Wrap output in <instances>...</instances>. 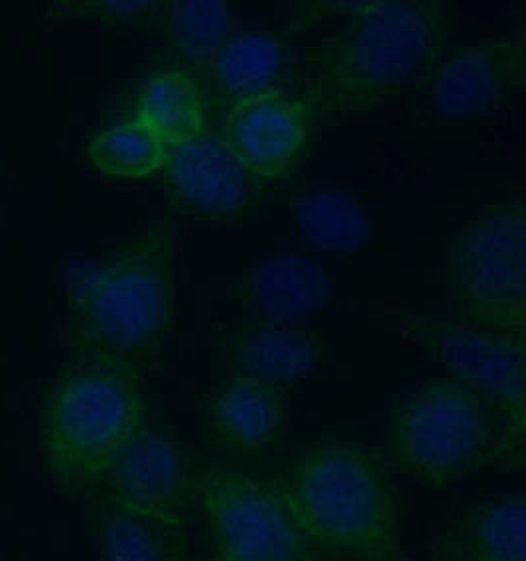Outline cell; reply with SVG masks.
I'll list each match as a JSON object with an SVG mask.
<instances>
[{"instance_id":"cell-21","label":"cell","mask_w":526,"mask_h":561,"mask_svg":"<svg viewBox=\"0 0 526 561\" xmlns=\"http://www.w3.org/2000/svg\"><path fill=\"white\" fill-rule=\"evenodd\" d=\"M99 561H195L185 534L133 514L99 506Z\"/></svg>"},{"instance_id":"cell-18","label":"cell","mask_w":526,"mask_h":561,"mask_svg":"<svg viewBox=\"0 0 526 561\" xmlns=\"http://www.w3.org/2000/svg\"><path fill=\"white\" fill-rule=\"evenodd\" d=\"M209 108L211 101L204 79L190 69L170 66L158 69L145 81L135 116L172 146L205 130L209 126Z\"/></svg>"},{"instance_id":"cell-17","label":"cell","mask_w":526,"mask_h":561,"mask_svg":"<svg viewBox=\"0 0 526 561\" xmlns=\"http://www.w3.org/2000/svg\"><path fill=\"white\" fill-rule=\"evenodd\" d=\"M438 561H526V494H499L458 514L439 540Z\"/></svg>"},{"instance_id":"cell-5","label":"cell","mask_w":526,"mask_h":561,"mask_svg":"<svg viewBox=\"0 0 526 561\" xmlns=\"http://www.w3.org/2000/svg\"><path fill=\"white\" fill-rule=\"evenodd\" d=\"M387 461L422 486L446 491L483 471H521L525 449L483 398L442 377L410 388L392 407Z\"/></svg>"},{"instance_id":"cell-10","label":"cell","mask_w":526,"mask_h":561,"mask_svg":"<svg viewBox=\"0 0 526 561\" xmlns=\"http://www.w3.org/2000/svg\"><path fill=\"white\" fill-rule=\"evenodd\" d=\"M525 32L469 42L446 51L424 89L426 105L442 121L493 115L525 88Z\"/></svg>"},{"instance_id":"cell-12","label":"cell","mask_w":526,"mask_h":561,"mask_svg":"<svg viewBox=\"0 0 526 561\" xmlns=\"http://www.w3.org/2000/svg\"><path fill=\"white\" fill-rule=\"evenodd\" d=\"M313 116L300 95L271 93L225 108L219 133L261 184L278 182L300 162Z\"/></svg>"},{"instance_id":"cell-9","label":"cell","mask_w":526,"mask_h":561,"mask_svg":"<svg viewBox=\"0 0 526 561\" xmlns=\"http://www.w3.org/2000/svg\"><path fill=\"white\" fill-rule=\"evenodd\" d=\"M91 503L187 534L199 516L197 469L168 430L147 422L111 465Z\"/></svg>"},{"instance_id":"cell-7","label":"cell","mask_w":526,"mask_h":561,"mask_svg":"<svg viewBox=\"0 0 526 561\" xmlns=\"http://www.w3.org/2000/svg\"><path fill=\"white\" fill-rule=\"evenodd\" d=\"M197 504L214 561H332L304 534L274 479L197 467Z\"/></svg>"},{"instance_id":"cell-19","label":"cell","mask_w":526,"mask_h":561,"mask_svg":"<svg viewBox=\"0 0 526 561\" xmlns=\"http://www.w3.org/2000/svg\"><path fill=\"white\" fill-rule=\"evenodd\" d=\"M168 34L174 66L207 78L215 54L233 34V16L224 0L168 2Z\"/></svg>"},{"instance_id":"cell-2","label":"cell","mask_w":526,"mask_h":561,"mask_svg":"<svg viewBox=\"0 0 526 561\" xmlns=\"http://www.w3.org/2000/svg\"><path fill=\"white\" fill-rule=\"evenodd\" d=\"M174 331V232L147 224L68 282V341L73 353L140 368Z\"/></svg>"},{"instance_id":"cell-14","label":"cell","mask_w":526,"mask_h":561,"mask_svg":"<svg viewBox=\"0 0 526 561\" xmlns=\"http://www.w3.org/2000/svg\"><path fill=\"white\" fill-rule=\"evenodd\" d=\"M219 351L233 377L288 388L312 377L323 358V339L306 325L244 320L231 325Z\"/></svg>"},{"instance_id":"cell-22","label":"cell","mask_w":526,"mask_h":561,"mask_svg":"<svg viewBox=\"0 0 526 561\" xmlns=\"http://www.w3.org/2000/svg\"><path fill=\"white\" fill-rule=\"evenodd\" d=\"M88 156L99 174L140 180L162 172L168 145L152 126L133 115L99 130L89 140Z\"/></svg>"},{"instance_id":"cell-6","label":"cell","mask_w":526,"mask_h":561,"mask_svg":"<svg viewBox=\"0 0 526 561\" xmlns=\"http://www.w3.org/2000/svg\"><path fill=\"white\" fill-rule=\"evenodd\" d=\"M449 318L476 330L526 335V205H489L451 239Z\"/></svg>"},{"instance_id":"cell-11","label":"cell","mask_w":526,"mask_h":561,"mask_svg":"<svg viewBox=\"0 0 526 561\" xmlns=\"http://www.w3.org/2000/svg\"><path fill=\"white\" fill-rule=\"evenodd\" d=\"M162 174L175 204L205 217H235L249 211L259 199L261 182L211 126L168 146Z\"/></svg>"},{"instance_id":"cell-8","label":"cell","mask_w":526,"mask_h":561,"mask_svg":"<svg viewBox=\"0 0 526 561\" xmlns=\"http://www.w3.org/2000/svg\"><path fill=\"white\" fill-rule=\"evenodd\" d=\"M410 341L495 410L515 446L526 444V335L469 328L449 316H412Z\"/></svg>"},{"instance_id":"cell-3","label":"cell","mask_w":526,"mask_h":561,"mask_svg":"<svg viewBox=\"0 0 526 561\" xmlns=\"http://www.w3.org/2000/svg\"><path fill=\"white\" fill-rule=\"evenodd\" d=\"M147 422L140 368L73 353L52 380L39 414L49 483L69 501L91 503L111 465Z\"/></svg>"},{"instance_id":"cell-23","label":"cell","mask_w":526,"mask_h":561,"mask_svg":"<svg viewBox=\"0 0 526 561\" xmlns=\"http://www.w3.org/2000/svg\"><path fill=\"white\" fill-rule=\"evenodd\" d=\"M76 14L83 19L99 20L107 24H137L150 22L160 14H167L168 2L155 0H98V2H79Z\"/></svg>"},{"instance_id":"cell-4","label":"cell","mask_w":526,"mask_h":561,"mask_svg":"<svg viewBox=\"0 0 526 561\" xmlns=\"http://www.w3.org/2000/svg\"><path fill=\"white\" fill-rule=\"evenodd\" d=\"M304 534L332 561H402L389 474L369 447H306L274 479Z\"/></svg>"},{"instance_id":"cell-13","label":"cell","mask_w":526,"mask_h":561,"mask_svg":"<svg viewBox=\"0 0 526 561\" xmlns=\"http://www.w3.org/2000/svg\"><path fill=\"white\" fill-rule=\"evenodd\" d=\"M290 426L288 390L273 382L227 377L205 412V437L215 454L256 459L281 446Z\"/></svg>"},{"instance_id":"cell-16","label":"cell","mask_w":526,"mask_h":561,"mask_svg":"<svg viewBox=\"0 0 526 561\" xmlns=\"http://www.w3.org/2000/svg\"><path fill=\"white\" fill-rule=\"evenodd\" d=\"M332 298L330 274L300 254H274L253 266L241 284L247 320L306 325Z\"/></svg>"},{"instance_id":"cell-24","label":"cell","mask_w":526,"mask_h":561,"mask_svg":"<svg viewBox=\"0 0 526 561\" xmlns=\"http://www.w3.org/2000/svg\"><path fill=\"white\" fill-rule=\"evenodd\" d=\"M209 561H214V560H209Z\"/></svg>"},{"instance_id":"cell-1","label":"cell","mask_w":526,"mask_h":561,"mask_svg":"<svg viewBox=\"0 0 526 561\" xmlns=\"http://www.w3.org/2000/svg\"><path fill=\"white\" fill-rule=\"evenodd\" d=\"M454 26L446 0H361L306 54L300 98L313 118L382 107L428 79Z\"/></svg>"},{"instance_id":"cell-20","label":"cell","mask_w":526,"mask_h":561,"mask_svg":"<svg viewBox=\"0 0 526 561\" xmlns=\"http://www.w3.org/2000/svg\"><path fill=\"white\" fill-rule=\"evenodd\" d=\"M293 214L304 242L320 251H355L370 237V221L365 209L355 197L342 192L313 190L298 195Z\"/></svg>"},{"instance_id":"cell-15","label":"cell","mask_w":526,"mask_h":561,"mask_svg":"<svg viewBox=\"0 0 526 561\" xmlns=\"http://www.w3.org/2000/svg\"><path fill=\"white\" fill-rule=\"evenodd\" d=\"M296 69L290 39L268 30H233L215 54L205 78L209 101L233 105L241 99L288 93Z\"/></svg>"}]
</instances>
